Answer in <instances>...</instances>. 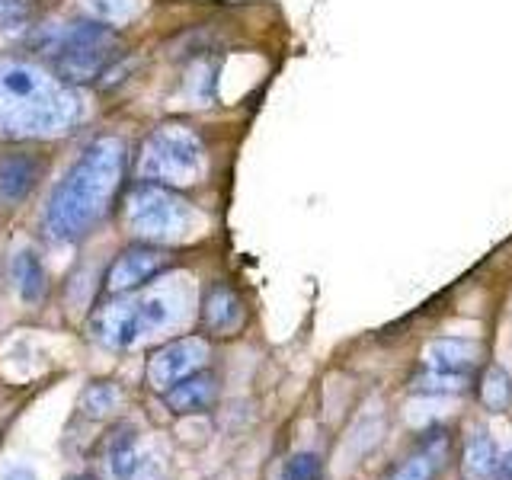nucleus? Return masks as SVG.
Listing matches in <instances>:
<instances>
[{
	"instance_id": "f257e3e1",
	"label": "nucleus",
	"mask_w": 512,
	"mask_h": 480,
	"mask_svg": "<svg viewBox=\"0 0 512 480\" xmlns=\"http://www.w3.org/2000/svg\"><path fill=\"white\" fill-rule=\"evenodd\" d=\"M125 176V141L103 135L87 144L77 164L64 173L45 205V231L52 240H77L100 221Z\"/></svg>"
},
{
	"instance_id": "f03ea898",
	"label": "nucleus",
	"mask_w": 512,
	"mask_h": 480,
	"mask_svg": "<svg viewBox=\"0 0 512 480\" xmlns=\"http://www.w3.org/2000/svg\"><path fill=\"white\" fill-rule=\"evenodd\" d=\"M80 100L45 68L20 58L0 61V135L48 138L77 122Z\"/></svg>"
},
{
	"instance_id": "7ed1b4c3",
	"label": "nucleus",
	"mask_w": 512,
	"mask_h": 480,
	"mask_svg": "<svg viewBox=\"0 0 512 480\" xmlns=\"http://www.w3.org/2000/svg\"><path fill=\"white\" fill-rule=\"evenodd\" d=\"M196 208L170 186L141 180L125 202V228L144 244H176L192 234Z\"/></svg>"
},
{
	"instance_id": "20e7f679",
	"label": "nucleus",
	"mask_w": 512,
	"mask_h": 480,
	"mask_svg": "<svg viewBox=\"0 0 512 480\" xmlns=\"http://www.w3.org/2000/svg\"><path fill=\"white\" fill-rule=\"evenodd\" d=\"M205 144L186 125H160L141 151V180L160 186H189L205 173Z\"/></svg>"
},
{
	"instance_id": "39448f33",
	"label": "nucleus",
	"mask_w": 512,
	"mask_h": 480,
	"mask_svg": "<svg viewBox=\"0 0 512 480\" xmlns=\"http://www.w3.org/2000/svg\"><path fill=\"white\" fill-rule=\"evenodd\" d=\"M39 42L52 52L58 74L64 80H93L103 71L112 55V36L100 23H71L55 26L39 36Z\"/></svg>"
},
{
	"instance_id": "423d86ee",
	"label": "nucleus",
	"mask_w": 512,
	"mask_h": 480,
	"mask_svg": "<svg viewBox=\"0 0 512 480\" xmlns=\"http://www.w3.org/2000/svg\"><path fill=\"white\" fill-rule=\"evenodd\" d=\"M208 362V343L202 336H183L157 349L148 362V381L154 391H170L176 381L202 372Z\"/></svg>"
},
{
	"instance_id": "0eeeda50",
	"label": "nucleus",
	"mask_w": 512,
	"mask_h": 480,
	"mask_svg": "<svg viewBox=\"0 0 512 480\" xmlns=\"http://www.w3.org/2000/svg\"><path fill=\"white\" fill-rule=\"evenodd\" d=\"M186 317V288L183 285H154L135 298L138 343H148L154 336L173 330Z\"/></svg>"
},
{
	"instance_id": "6e6552de",
	"label": "nucleus",
	"mask_w": 512,
	"mask_h": 480,
	"mask_svg": "<svg viewBox=\"0 0 512 480\" xmlns=\"http://www.w3.org/2000/svg\"><path fill=\"white\" fill-rule=\"evenodd\" d=\"M167 263H170V256L164 250H154V247L125 250L119 260L109 266V272H106V292L109 295L135 292L138 285L151 282L160 269H167Z\"/></svg>"
},
{
	"instance_id": "1a4fd4ad",
	"label": "nucleus",
	"mask_w": 512,
	"mask_h": 480,
	"mask_svg": "<svg viewBox=\"0 0 512 480\" xmlns=\"http://www.w3.org/2000/svg\"><path fill=\"white\" fill-rule=\"evenodd\" d=\"M90 333L96 343L106 349H128L138 343V320H135V298L119 295V301L103 304L90 320Z\"/></svg>"
},
{
	"instance_id": "9d476101",
	"label": "nucleus",
	"mask_w": 512,
	"mask_h": 480,
	"mask_svg": "<svg viewBox=\"0 0 512 480\" xmlns=\"http://www.w3.org/2000/svg\"><path fill=\"white\" fill-rule=\"evenodd\" d=\"M45 173V160L32 154H7L0 157V202L16 205L36 189L39 176Z\"/></svg>"
},
{
	"instance_id": "9b49d317",
	"label": "nucleus",
	"mask_w": 512,
	"mask_h": 480,
	"mask_svg": "<svg viewBox=\"0 0 512 480\" xmlns=\"http://www.w3.org/2000/svg\"><path fill=\"white\" fill-rule=\"evenodd\" d=\"M167 394V407L170 413L176 416H196V413H205L208 407L215 404L218 397V384H215V375L208 372H196L183 381H176Z\"/></svg>"
},
{
	"instance_id": "f8f14e48",
	"label": "nucleus",
	"mask_w": 512,
	"mask_h": 480,
	"mask_svg": "<svg viewBox=\"0 0 512 480\" xmlns=\"http://www.w3.org/2000/svg\"><path fill=\"white\" fill-rule=\"evenodd\" d=\"M141 458V448L135 442V436L128 429L112 432L106 439L103 452H100V474L103 480H128L135 471V464Z\"/></svg>"
},
{
	"instance_id": "ddd939ff",
	"label": "nucleus",
	"mask_w": 512,
	"mask_h": 480,
	"mask_svg": "<svg viewBox=\"0 0 512 480\" xmlns=\"http://www.w3.org/2000/svg\"><path fill=\"white\" fill-rule=\"evenodd\" d=\"M202 317L208 330L215 333H234L240 324H244V308H240V298L231 292L228 285H212L208 295L202 301Z\"/></svg>"
},
{
	"instance_id": "4468645a",
	"label": "nucleus",
	"mask_w": 512,
	"mask_h": 480,
	"mask_svg": "<svg viewBox=\"0 0 512 480\" xmlns=\"http://www.w3.org/2000/svg\"><path fill=\"white\" fill-rule=\"evenodd\" d=\"M480 359V346L474 340H432L423 349L426 368H442V372H468Z\"/></svg>"
},
{
	"instance_id": "2eb2a0df",
	"label": "nucleus",
	"mask_w": 512,
	"mask_h": 480,
	"mask_svg": "<svg viewBox=\"0 0 512 480\" xmlns=\"http://www.w3.org/2000/svg\"><path fill=\"white\" fill-rule=\"evenodd\" d=\"M13 285H16V292H20V298L26 304H36L42 301L45 295V288H48V276H45V266L39 260V253H32V250H20V253H13Z\"/></svg>"
},
{
	"instance_id": "dca6fc26",
	"label": "nucleus",
	"mask_w": 512,
	"mask_h": 480,
	"mask_svg": "<svg viewBox=\"0 0 512 480\" xmlns=\"http://www.w3.org/2000/svg\"><path fill=\"white\" fill-rule=\"evenodd\" d=\"M122 407V388L112 381H90L80 394V413L87 420H109Z\"/></svg>"
},
{
	"instance_id": "f3484780",
	"label": "nucleus",
	"mask_w": 512,
	"mask_h": 480,
	"mask_svg": "<svg viewBox=\"0 0 512 480\" xmlns=\"http://www.w3.org/2000/svg\"><path fill=\"white\" fill-rule=\"evenodd\" d=\"M464 468L480 480L493 477L496 468H500V452H496V445L487 432L477 429V432H471V439L464 442Z\"/></svg>"
},
{
	"instance_id": "a211bd4d",
	"label": "nucleus",
	"mask_w": 512,
	"mask_h": 480,
	"mask_svg": "<svg viewBox=\"0 0 512 480\" xmlns=\"http://www.w3.org/2000/svg\"><path fill=\"white\" fill-rule=\"evenodd\" d=\"M480 404L487 413H506L512 404V378L503 365H487V372L480 375Z\"/></svg>"
},
{
	"instance_id": "6ab92c4d",
	"label": "nucleus",
	"mask_w": 512,
	"mask_h": 480,
	"mask_svg": "<svg viewBox=\"0 0 512 480\" xmlns=\"http://www.w3.org/2000/svg\"><path fill=\"white\" fill-rule=\"evenodd\" d=\"M468 388V375L464 372H442V368H423L413 378V391L426 397H448V394H464Z\"/></svg>"
},
{
	"instance_id": "aec40b11",
	"label": "nucleus",
	"mask_w": 512,
	"mask_h": 480,
	"mask_svg": "<svg viewBox=\"0 0 512 480\" xmlns=\"http://www.w3.org/2000/svg\"><path fill=\"white\" fill-rule=\"evenodd\" d=\"M80 4H84V10L96 23H109V26L132 23L144 10V0H80Z\"/></svg>"
},
{
	"instance_id": "412c9836",
	"label": "nucleus",
	"mask_w": 512,
	"mask_h": 480,
	"mask_svg": "<svg viewBox=\"0 0 512 480\" xmlns=\"http://www.w3.org/2000/svg\"><path fill=\"white\" fill-rule=\"evenodd\" d=\"M320 458L314 452H298L285 461L282 468V480H320Z\"/></svg>"
},
{
	"instance_id": "4be33fe9",
	"label": "nucleus",
	"mask_w": 512,
	"mask_h": 480,
	"mask_svg": "<svg viewBox=\"0 0 512 480\" xmlns=\"http://www.w3.org/2000/svg\"><path fill=\"white\" fill-rule=\"evenodd\" d=\"M432 474H436V461L429 455H413L400 464L391 480H432Z\"/></svg>"
},
{
	"instance_id": "5701e85b",
	"label": "nucleus",
	"mask_w": 512,
	"mask_h": 480,
	"mask_svg": "<svg viewBox=\"0 0 512 480\" xmlns=\"http://www.w3.org/2000/svg\"><path fill=\"white\" fill-rule=\"evenodd\" d=\"M160 477H164V464H160L154 455H141L128 480H160Z\"/></svg>"
},
{
	"instance_id": "b1692460",
	"label": "nucleus",
	"mask_w": 512,
	"mask_h": 480,
	"mask_svg": "<svg viewBox=\"0 0 512 480\" xmlns=\"http://www.w3.org/2000/svg\"><path fill=\"white\" fill-rule=\"evenodd\" d=\"M0 480H39V474L26 468V464H7V468L0 471Z\"/></svg>"
},
{
	"instance_id": "393cba45",
	"label": "nucleus",
	"mask_w": 512,
	"mask_h": 480,
	"mask_svg": "<svg viewBox=\"0 0 512 480\" xmlns=\"http://www.w3.org/2000/svg\"><path fill=\"white\" fill-rule=\"evenodd\" d=\"M496 474H503V480H512V452L500 455V468H496Z\"/></svg>"
},
{
	"instance_id": "a878e982",
	"label": "nucleus",
	"mask_w": 512,
	"mask_h": 480,
	"mask_svg": "<svg viewBox=\"0 0 512 480\" xmlns=\"http://www.w3.org/2000/svg\"><path fill=\"white\" fill-rule=\"evenodd\" d=\"M68 480H96V477H90V474H77V477H68Z\"/></svg>"
}]
</instances>
